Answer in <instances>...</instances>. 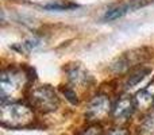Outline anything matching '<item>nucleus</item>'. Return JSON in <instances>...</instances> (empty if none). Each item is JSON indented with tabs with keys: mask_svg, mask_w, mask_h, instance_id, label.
<instances>
[{
	"mask_svg": "<svg viewBox=\"0 0 154 135\" xmlns=\"http://www.w3.org/2000/svg\"><path fill=\"white\" fill-rule=\"evenodd\" d=\"M29 84V74L26 69L10 66L2 72L0 76V95L3 101H12L19 99Z\"/></svg>",
	"mask_w": 154,
	"mask_h": 135,
	"instance_id": "f257e3e1",
	"label": "nucleus"
},
{
	"mask_svg": "<svg viewBox=\"0 0 154 135\" xmlns=\"http://www.w3.org/2000/svg\"><path fill=\"white\" fill-rule=\"evenodd\" d=\"M34 112L26 104L18 101H2L0 106V122L4 127L22 128L31 124Z\"/></svg>",
	"mask_w": 154,
	"mask_h": 135,
	"instance_id": "f03ea898",
	"label": "nucleus"
},
{
	"mask_svg": "<svg viewBox=\"0 0 154 135\" xmlns=\"http://www.w3.org/2000/svg\"><path fill=\"white\" fill-rule=\"evenodd\" d=\"M29 100L35 109L45 114L57 109L60 104L56 91L49 85H39V87L32 88L29 95Z\"/></svg>",
	"mask_w": 154,
	"mask_h": 135,
	"instance_id": "7ed1b4c3",
	"label": "nucleus"
},
{
	"mask_svg": "<svg viewBox=\"0 0 154 135\" xmlns=\"http://www.w3.org/2000/svg\"><path fill=\"white\" fill-rule=\"evenodd\" d=\"M112 111L111 101L106 95H97L89 101L85 111V116L89 122H100L104 120Z\"/></svg>",
	"mask_w": 154,
	"mask_h": 135,
	"instance_id": "20e7f679",
	"label": "nucleus"
},
{
	"mask_svg": "<svg viewBox=\"0 0 154 135\" xmlns=\"http://www.w3.org/2000/svg\"><path fill=\"white\" fill-rule=\"evenodd\" d=\"M135 108V100L131 96H122L112 107V116L116 122H126L131 118Z\"/></svg>",
	"mask_w": 154,
	"mask_h": 135,
	"instance_id": "39448f33",
	"label": "nucleus"
},
{
	"mask_svg": "<svg viewBox=\"0 0 154 135\" xmlns=\"http://www.w3.org/2000/svg\"><path fill=\"white\" fill-rule=\"evenodd\" d=\"M142 51L143 50H135V51H131V53L123 54L120 58L116 60V62L112 64L111 69L115 73H123V72L128 70V69L133 68L134 65L138 64L139 61H142V58H143Z\"/></svg>",
	"mask_w": 154,
	"mask_h": 135,
	"instance_id": "423d86ee",
	"label": "nucleus"
},
{
	"mask_svg": "<svg viewBox=\"0 0 154 135\" xmlns=\"http://www.w3.org/2000/svg\"><path fill=\"white\" fill-rule=\"evenodd\" d=\"M135 107L141 111H147L154 104V80L146 85L143 89L138 91L134 97Z\"/></svg>",
	"mask_w": 154,
	"mask_h": 135,
	"instance_id": "0eeeda50",
	"label": "nucleus"
},
{
	"mask_svg": "<svg viewBox=\"0 0 154 135\" xmlns=\"http://www.w3.org/2000/svg\"><path fill=\"white\" fill-rule=\"evenodd\" d=\"M68 80L73 89L87 88L91 82V76L81 66H72L68 70Z\"/></svg>",
	"mask_w": 154,
	"mask_h": 135,
	"instance_id": "6e6552de",
	"label": "nucleus"
},
{
	"mask_svg": "<svg viewBox=\"0 0 154 135\" xmlns=\"http://www.w3.org/2000/svg\"><path fill=\"white\" fill-rule=\"evenodd\" d=\"M142 5H145V3H135V2H133V3H127V4H122V5H119V7L114 8V10L108 11V12L106 14V16H104V20H108V22L116 20V19L125 16L127 12H131V11L137 10V8L142 7Z\"/></svg>",
	"mask_w": 154,
	"mask_h": 135,
	"instance_id": "1a4fd4ad",
	"label": "nucleus"
},
{
	"mask_svg": "<svg viewBox=\"0 0 154 135\" xmlns=\"http://www.w3.org/2000/svg\"><path fill=\"white\" fill-rule=\"evenodd\" d=\"M42 7L48 11H68V10L77 8V4L72 2H68V0H54L51 3L43 4Z\"/></svg>",
	"mask_w": 154,
	"mask_h": 135,
	"instance_id": "9d476101",
	"label": "nucleus"
},
{
	"mask_svg": "<svg viewBox=\"0 0 154 135\" xmlns=\"http://www.w3.org/2000/svg\"><path fill=\"white\" fill-rule=\"evenodd\" d=\"M149 73H150V70H149L147 68H141V69H138V70L134 72V73L131 74L130 77H128L127 82H126V88H133V87H135V85L138 84V82H141L142 80H143Z\"/></svg>",
	"mask_w": 154,
	"mask_h": 135,
	"instance_id": "9b49d317",
	"label": "nucleus"
},
{
	"mask_svg": "<svg viewBox=\"0 0 154 135\" xmlns=\"http://www.w3.org/2000/svg\"><path fill=\"white\" fill-rule=\"evenodd\" d=\"M38 43H39V41L35 39V38H30V39H26L24 42H22L20 48H19V51H22V53H29V51H31L32 49H35L38 46Z\"/></svg>",
	"mask_w": 154,
	"mask_h": 135,
	"instance_id": "f8f14e48",
	"label": "nucleus"
},
{
	"mask_svg": "<svg viewBox=\"0 0 154 135\" xmlns=\"http://www.w3.org/2000/svg\"><path fill=\"white\" fill-rule=\"evenodd\" d=\"M61 91H62V93L65 95V97L68 99V100L70 101L72 104H77V93H76V89H73L72 87H62L61 88Z\"/></svg>",
	"mask_w": 154,
	"mask_h": 135,
	"instance_id": "ddd939ff",
	"label": "nucleus"
},
{
	"mask_svg": "<svg viewBox=\"0 0 154 135\" xmlns=\"http://www.w3.org/2000/svg\"><path fill=\"white\" fill-rule=\"evenodd\" d=\"M80 135H101V130L97 126H92V127L85 128Z\"/></svg>",
	"mask_w": 154,
	"mask_h": 135,
	"instance_id": "4468645a",
	"label": "nucleus"
},
{
	"mask_svg": "<svg viewBox=\"0 0 154 135\" xmlns=\"http://www.w3.org/2000/svg\"><path fill=\"white\" fill-rule=\"evenodd\" d=\"M107 135H128V133L125 128H114V130H111Z\"/></svg>",
	"mask_w": 154,
	"mask_h": 135,
	"instance_id": "2eb2a0df",
	"label": "nucleus"
}]
</instances>
